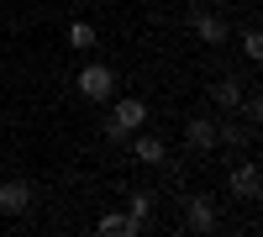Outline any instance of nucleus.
Wrapping results in <instances>:
<instances>
[{
	"mask_svg": "<svg viewBox=\"0 0 263 237\" xmlns=\"http://www.w3.org/2000/svg\"><path fill=\"white\" fill-rule=\"evenodd\" d=\"M184 27H190L195 37H200V42H211V48H221V42L232 37V27H227V21L216 16V11H205L200 0H190V11H184Z\"/></svg>",
	"mask_w": 263,
	"mask_h": 237,
	"instance_id": "1",
	"label": "nucleus"
},
{
	"mask_svg": "<svg viewBox=\"0 0 263 237\" xmlns=\"http://www.w3.org/2000/svg\"><path fill=\"white\" fill-rule=\"evenodd\" d=\"M74 84H79L84 100H111L116 95V69L111 63H84V69L74 74Z\"/></svg>",
	"mask_w": 263,
	"mask_h": 237,
	"instance_id": "2",
	"label": "nucleus"
},
{
	"mask_svg": "<svg viewBox=\"0 0 263 237\" xmlns=\"http://www.w3.org/2000/svg\"><path fill=\"white\" fill-rule=\"evenodd\" d=\"M126 148H132V158H137V163H163V158H168L163 137H158V132H142V126L126 137Z\"/></svg>",
	"mask_w": 263,
	"mask_h": 237,
	"instance_id": "3",
	"label": "nucleus"
},
{
	"mask_svg": "<svg viewBox=\"0 0 263 237\" xmlns=\"http://www.w3.org/2000/svg\"><path fill=\"white\" fill-rule=\"evenodd\" d=\"M227 185H232V195H237V200H258V195H263V174H258V163H253V158H248V163H237Z\"/></svg>",
	"mask_w": 263,
	"mask_h": 237,
	"instance_id": "4",
	"label": "nucleus"
},
{
	"mask_svg": "<svg viewBox=\"0 0 263 237\" xmlns=\"http://www.w3.org/2000/svg\"><path fill=\"white\" fill-rule=\"evenodd\" d=\"M184 227H190L195 237H211V232H216V206H211L205 195H190V206H184Z\"/></svg>",
	"mask_w": 263,
	"mask_h": 237,
	"instance_id": "5",
	"label": "nucleus"
},
{
	"mask_svg": "<svg viewBox=\"0 0 263 237\" xmlns=\"http://www.w3.org/2000/svg\"><path fill=\"white\" fill-rule=\"evenodd\" d=\"M111 121H121L126 132H137V126H147V105H142L137 95H121V100L111 105Z\"/></svg>",
	"mask_w": 263,
	"mask_h": 237,
	"instance_id": "6",
	"label": "nucleus"
},
{
	"mask_svg": "<svg viewBox=\"0 0 263 237\" xmlns=\"http://www.w3.org/2000/svg\"><path fill=\"white\" fill-rule=\"evenodd\" d=\"M184 142L195 148V153H211V148H216V121L211 116H190L184 121Z\"/></svg>",
	"mask_w": 263,
	"mask_h": 237,
	"instance_id": "7",
	"label": "nucleus"
},
{
	"mask_svg": "<svg viewBox=\"0 0 263 237\" xmlns=\"http://www.w3.org/2000/svg\"><path fill=\"white\" fill-rule=\"evenodd\" d=\"M27 206H32V185H21V179L0 185V211H6V216H21Z\"/></svg>",
	"mask_w": 263,
	"mask_h": 237,
	"instance_id": "8",
	"label": "nucleus"
},
{
	"mask_svg": "<svg viewBox=\"0 0 263 237\" xmlns=\"http://www.w3.org/2000/svg\"><path fill=\"white\" fill-rule=\"evenodd\" d=\"M253 132H258V126L232 121V111H227V121H216V142H227V148H253Z\"/></svg>",
	"mask_w": 263,
	"mask_h": 237,
	"instance_id": "9",
	"label": "nucleus"
},
{
	"mask_svg": "<svg viewBox=\"0 0 263 237\" xmlns=\"http://www.w3.org/2000/svg\"><path fill=\"white\" fill-rule=\"evenodd\" d=\"M100 232H105V237H137L142 222L132 216V211H105V216H100Z\"/></svg>",
	"mask_w": 263,
	"mask_h": 237,
	"instance_id": "10",
	"label": "nucleus"
},
{
	"mask_svg": "<svg viewBox=\"0 0 263 237\" xmlns=\"http://www.w3.org/2000/svg\"><path fill=\"white\" fill-rule=\"evenodd\" d=\"M211 100L221 105V111H237V100H242V79H237V74L216 79V84H211Z\"/></svg>",
	"mask_w": 263,
	"mask_h": 237,
	"instance_id": "11",
	"label": "nucleus"
},
{
	"mask_svg": "<svg viewBox=\"0 0 263 237\" xmlns=\"http://www.w3.org/2000/svg\"><path fill=\"white\" fill-rule=\"evenodd\" d=\"M69 42L74 48H95V27L90 21H69Z\"/></svg>",
	"mask_w": 263,
	"mask_h": 237,
	"instance_id": "12",
	"label": "nucleus"
},
{
	"mask_svg": "<svg viewBox=\"0 0 263 237\" xmlns=\"http://www.w3.org/2000/svg\"><path fill=\"white\" fill-rule=\"evenodd\" d=\"M153 200H158L153 190H137V195H132V216H137L142 227H147V216H153Z\"/></svg>",
	"mask_w": 263,
	"mask_h": 237,
	"instance_id": "13",
	"label": "nucleus"
},
{
	"mask_svg": "<svg viewBox=\"0 0 263 237\" xmlns=\"http://www.w3.org/2000/svg\"><path fill=\"white\" fill-rule=\"evenodd\" d=\"M100 137L111 142V148H126V137H132V132H126L121 121H111V116H105V121H100Z\"/></svg>",
	"mask_w": 263,
	"mask_h": 237,
	"instance_id": "14",
	"label": "nucleus"
},
{
	"mask_svg": "<svg viewBox=\"0 0 263 237\" xmlns=\"http://www.w3.org/2000/svg\"><path fill=\"white\" fill-rule=\"evenodd\" d=\"M242 53H248L253 63L263 58V37H258V27H248V32H242Z\"/></svg>",
	"mask_w": 263,
	"mask_h": 237,
	"instance_id": "15",
	"label": "nucleus"
}]
</instances>
